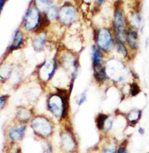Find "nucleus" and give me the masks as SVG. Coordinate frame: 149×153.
Listing matches in <instances>:
<instances>
[{
	"label": "nucleus",
	"mask_w": 149,
	"mask_h": 153,
	"mask_svg": "<svg viewBox=\"0 0 149 153\" xmlns=\"http://www.w3.org/2000/svg\"><path fill=\"white\" fill-rule=\"evenodd\" d=\"M71 93L68 88L56 87L47 95L46 110L52 117L59 122H68L70 110Z\"/></svg>",
	"instance_id": "obj_1"
},
{
	"label": "nucleus",
	"mask_w": 149,
	"mask_h": 153,
	"mask_svg": "<svg viewBox=\"0 0 149 153\" xmlns=\"http://www.w3.org/2000/svg\"><path fill=\"white\" fill-rule=\"evenodd\" d=\"M58 67L62 70L64 73L69 76V83L68 89L72 93L74 87V82L79 76L80 70V53H77L73 50L67 48H61L56 51Z\"/></svg>",
	"instance_id": "obj_2"
},
{
	"label": "nucleus",
	"mask_w": 149,
	"mask_h": 153,
	"mask_svg": "<svg viewBox=\"0 0 149 153\" xmlns=\"http://www.w3.org/2000/svg\"><path fill=\"white\" fill-rule=\"evenodd\" d=\"M22 29L28 34L48 30V23L42 12L31 2L22 22Z\"/></svg>",
	"instance_id": "obj_3"
},
{
	"label": "nucleus",
	"mask_w": 149,
	"mask_h": 153,
	"mask_svg": "<svg viewBox=\"0 0 149 153\" xmlns=\"http://www.w3.org/2000/svg\"><path fill=\"white\" fill-rule=\"evenodd\" d=\"M29 126L35 136L43 140L52 137L55 129L53 118L45 113H36L30 121Z\"/></svg>",
	"instance_id": "obj_4"
},
{
	"label": "nucleus",
	"mask_w": 149,
	"mask_h": 153,
	"mask_svg": "<svg viewBox=\"0 0 149 153\" xmlns=\"http://www.w3.org/2000/svg\"><path fill=\"white\" fill-rule=\"evenodd\" d=\"M94 42L106 56L110 55L115 47V38L110 26L98 27L94 31Z\"/></svg>",
	"instance_id": "obj_5"
},
{
	"label": "nucleus",
	"mask_w": 149,
	"mask_h": 153,
	"mask_svg": "<svg viewBox=\"0 0 149 153\" xmlns=\"http://www.w3.org/2000/svg\"><path fill=\"white\" fill-rule=\"evenodd\" d=\"M58 69L59 67L57 59V53H55L52 58L46 59L42 64L38 65L35 71L38 83L45 89L54 79Z\"/></svg>",
	"instance_id": "obj_6"
},
{
	"label": "nucleus",
	"mask_w": 149,
	"mask_h": 153,
	"mask_svg": "<svg viewBox=\"0 0 149 153\" xmlns=\"http://www.w3.org/2000/svg\"><path fill=\"white\" fill-rule=\"evenodd\" d=\"M79 10L73 2L66 1L59 5L56 23L61 28H71L79 21Z\"/></svg>",
	"instance_id": "obj_7"
},
{
	"label": "nucleus",
	"mask_w": 149,
	"mask_h": 153,
	"mask_svg": "<svg viewBox=\"0 0 149 153\" xmlns=\"http://www.w3.org/2000/svg\"><path fill=\"white\" fill-rule=\"evenodd\" d=\"M110 27L112 30L115 38L125 42L127 30L129 27V23L127 20L126 16L120 3L116 4L115 6L112 20Z\"/></svg>",
	"instance_id": "obj_8"
},
{
	"label": "nucleus",
	"mask_w": 149,
	"mask_h": 153,
	"mask_svg": "<svg viewBox=\"0 0 149 153\" xmlns=\"http://www.w3.org/2000/svg\"><path fill=\"white\" fill-rule=\"evenodd\" d=\"M104 68L107 73L110 82L112 84H122L126 79V67L119 59L115 57L106 58L104 63Z\"/></svg>",
	"instance_id": "obj_9"
},
{
	"label": "nucleus",
	"mask_w": 149,
	"mask_h": 153,
	"mask_svg": "<svg viewBox=\"0 0 149 153\" xmlns=\"http://www.w3.org/2000/svg\"><path fill=\"white\" fill-rule=\"evenodd\" d=\"M60 144L65 152L73 153L78 148V143L72 128L70 125L64 126L60 132Z\"/></svg>",
	"instance_id": "obj_10"
},
{
	"label": "nucleus",
	"mask_w": 149,
	"mask_h": 153,
	"mask_svg": "<svg viewBox=\"0 0 149 153\" xmlns=\"http://www.w3.org/2000/svg\"><path fill=\"white\" fill-rule=\"evenodd\" d=\"M49 38L48 30H42L32 35L31 45L35 52L41 53L44 51L47 47Z\"/></svg>",
	"instance_id": "obj_11"
},
{
	"label": "nucleus",
	"mask_w": 149,
	"mask_h": 153,
	"mask_svg": "<svg viewBox=\"0 0 149 153\" xmlns=\"http://www.w3.org/2000/svg\"><path fill=\"white\" fill-rule=\"evenodd\" d=\"M27 129V124L18 123L12 126L8 130V137L12 143L20 142L23 139Z\"/></svg>",
	"instance_id": "obj_12"
},
{
	"label": "nucleus",
	"mask_w": 149,
	"mask_h": 153,
	"mask_svg": "<svg viewBox=\"0 0 149 153\" xmlns=\"http://www.w3.org/2000/svg\"><path fill=\"white\" fill-rule=\"evenodd\" d=\"M35 114L36 113L33 107H28L25 106H18L16 109V120L20 123H29Z\"/></svg>",
	"instance_id": "obj_13"
},
{
	"label": "nucleus",
	"mask_w": 149,
	"mask_h": 153,
	"mask_svg": "<svg viewBox=\"0 0 149 153\" xmlns=\"http://www.w3.org/2000/svg\"><path fill=\"white\" fill-rule=\"evenodd\" d=\"M26 42V33L22 28L16 30L13 34L12 40L8 48V53H11L14 51L19 50L24 46Z\"/></svg>",
	"instance_id": "obj_14"
},
{
	"label": "nucleus",
	"mask_w": 149,
	"mask_h": 153,
	"mask_svg": "<svg viewBox=\"0 0 149 153\" xmlns=\"http://www.w3.org/2000/svg\"><path fill=\"white\" fill-rule=\"evenodd\" d=\"M125 44L128 49L132 51H137L139 48V37L138 34L137 29L134 28L133 27H128L125 36Z\"/></svg>",
	"instance_id": "obj_15"
},
{
	"label": "nucleus",
	"mask_w": 149,
	"mask_h": 153,
	"mask_svg": "<svg viewBox=\"0 0 149 153\" xmlns=\"http://www.w3.org/2000/svg\"><path fill=\"white\" fill-rule=\"evenodd\" d=\"M92 77L95 84L98 86H105L110 82L104 65L92 67Z\"/></svg>",
	"instance_id": "obj_16"
},
{
	"label": "nucleus",
	"mask_w": 149,
	"mask_h": 153,
	"mask_svg": "<svg viewBox=\"0 0 149 153\" xmlns=\"http://www.w3.org/2000/svg\"><path fill=\"white\" fill-rule=\"evenodd\" d=\"M90 57H91V67H98L104 65L107 56L95 45H92L90 48Z\"/></svg>",
	"instance_id": "obj_17"
},
{
	"label": "nucleus",
	"mask_w": 149,
	"mask_h": 153,
	"mask_svg": "<svg viewBox=\"0 0 149 153\" xmlns=\"http://www.w3.org/2000/svg\"><path fill=\"white\" fill-rule=\"evenodd\" d=\"M58 11H59V5L56 3H54L43 15L50 24L55 23L57 22V19H58Z\"/></svg>",
	"instance_id": "obj_18"
},
{
	"label": "nucleus",
	"mask_w": 149,
	"mask_h": 153,
	"mask_svg": "<svg viewBox=\"0 0 149 153\" xmlns=\"http://www.w3.org/2000/svg\"><path fill=\"white\" fill-rule=\"evenodd\" d=\"M13 65L10 63H5L0 65V80L2 82L7 81L11 78L13 72Z\"/></svg>",
	"instance_id": "obj_19"
},
{
	"label": "nucleus",
	"mask_w": 149,
	"mask_h": 153,
	"mask_svg": "<svg viewBox=\"0 0 149 153\" xmlns=\"http://www.w3.org/2000/svg\"><path fill=\"white\" fill-rule=\"evenodd\" d=\"M142 116V112L139 109H132L126 115V120L128 123L132 126H135L140 121Z\"/></svg>",
	"instance_id": "obj_20"
},
{
	"label": "nucleus",
	"mask_w": 149,
	"mask_h": 153,
	"mask_svg": "<svg viewBox=\"0 0 149 153\" xmlns=\"http://www.w3.org/2000/svg\"><path fill=\"white\" fill-rule=\"evenodd\" d=\"M115 50L117 51L118 54H119L120 55L122 56L123 58L127 59L130 57V52L129 49L127 47L126 44L123 41L118 40L115 39Z\"/></svg>",
	"instance_id": "obj_21"
},
{
	"label": "nucleus",
	"mask_w": 149,
	"mask_h": 153,
	"mask_svg": "<svg viewBox=\"0 0 149 153\" xmlns=\"http://www.w3.org/2000/svg\"><path fill=\"white\" fill-rule=\"evenodd\" d=\"M32 2L42 14H44L49 8L55 3L54 0H32Z\"/></svg>",
	"instance_id": "obj_22"
},
{
	"label": "nucleus",
	"mask_w": 149,
	"mask_h": 153,
	"mask_svg": "<svg viewBox=\"0 0 149 153\" xmlns=\"http://www.w3.org/2000/svg\"><path fill=\"white\" fill-rule=\"evenodd\" d=\"M43 90H44V88H42V87H40L39 89L38 87L30 88L26 93L27 98L31 102H36L37 100H39Z\"/></svg>",
	"instance_id": "obj_23"
},
{
	"label": "nucleus",
	"mask_w": 149,
	"mask_h": 153,
	"mask_svg": "<svg viewBox=\"0 0 149 153\" xmlns=\"http://www.w3.org/2000/svg\"><path fill=\"white\" fill-rule=\"evenodd\" d=\"M115 123V117L112 114H108V117L106 118L105 123H104L103 129L101 132H103L105 134H107L112 131V129L113 128Z\"/></svg>",
	"instance_id": "obj_24"
},
{
	"label": "nucleus",
	"mask_w": 149,
	"mask_h": 153,
	"mask_svg": "<svg viewBox=\"0 0 149 153\" xmlns=\"http://www.w3.org/2000/svg\"><path fill=\"white\" fill-rule=\"evenodd\" d=\"M108 117V113H98L95 117V125H96L97 129H98V131L102 132V129H103L104 123H105L106 118Z\"/></svg>",
	"instance_id": "obj_25"
},
{
	"label": "nucleus",
	"mask_w": 149,
	"mask_h": 153,
	"mask_svg": "<svg viewBox=\"0 0 149 153\" xmlns=\"http://www.w3.org/2000/svg\"><path fill=\"white\" fill-rule=\"evenodd\" d=\"M117 149V144L116 143H112V140H111V143L104 146V147L101 150V153H116Z\"/></svg>",
	"instance_id": "obj_26"
},
{
	"label": "nucleus",
	"mask_w": 149,
	"mask_h": 153,
	"mask_svg": "<svg viewBox=\"0 0 149 153\" xmlns=\"http://www.w3.org/2000/svg\"><path fill=\"white\" fill-rule=\"evenodd\" d=\"M129 92L131 94V95L132 97H135V96H137L139 93L141 92L140 87L138 85L137 83H135V82H133L132 84H130V90Z\"/></svg>",
	"instance_id": "obj_27"
},
{
	"label": "nucleus",
	"mask_w": 149,
	"mask_h": 153,
	"mask_svg": "<svg viewBox=\"0 0 149 153\" xmlns=\"http://www.w3.org/2000/svg\"><path fill=\"white\" fill-rule=\"evenodd\" d=\"M87 98H88V95H87V93L86 91H84L82 94H79V98H78L77 101H76V103H77V106L79 107L82 106L85 103L86 101H87Z\"/></svg>",
	"instance_id": "obj_28"
},
{
	"label": "nucleus",
	"mask_w": 149,
	"mask_h": 153,
	"mask_svg": "<svg viewBox=\"0 0 149 153\" xmlns=\"http://www.w3.org/2000/svg\"><path fill=\"white\" fill-rule=\"evenodd\" d=\"M9 96L7 95V94L0 96V111L3 110L4 108L5 107L8 101H9Z\"/></svg>",
	"instance_id": "obj_29"
},
{
	"label": "nucleus",
	"mask_w": 149,
	"mask_h": 153,
	"mask_svg": "<svg viewBox=\"0 0 149 153\" xmlns=\"http://www.w3.org/2000/svg\"><path fill=\"white\" fill-rule=\"evenodd\" d=\"M116 153H128L127 152V149L125 146H121L117 149V152Z\"/></svg>",
	"instance_id": "obj_30"
},
{
	"label": "nucleus",
	"mask_w": 149,
	"mask_h": 153,
	"mask_svg": "<svg viewBox=\"0 0 149 153\" xmlns=\"http://www.w3.org/2000/svg\"><path fill=\"white\" fill-rule=\"evenodd\" d=\"M105 0H96V6L98 8H100L101 6H102V5H103L104 3H105Z\"/></svg>",
	"instance_id": "obj_31"
},
{
	"label": "nucleus",
	"mask_w": 149,
	"mask_h": 153,
	"mask_svg": "<svg viewBox=\"0 0 149 153\" xmlns=\"http://www.w3.org/2000/svg\"><path fill=\"white\" fill-rule=\"evenodd\" d=\"M6 1H7V0H0V14H1V12H2V9H3L4 5H5V3Z\"/></svg>",
	"instance_id": "obj_32"
},
{
	"label": "nucleus",
	"mask_w": 149,
	"mask_h": 153,
	"mask_svg": "<svg viewBox=\"0 0 149 153\" xmlns=\"http://www.w3.org/2000/svg\"><path fill=\"white\" fill-rule=\"evenodd\" d=\"M139 134H141V135H144L145 134L144 128H142V127H140V128L139 129Z\"/></svg>",
	"instance_id": "obj_33"
}]
</instances>
